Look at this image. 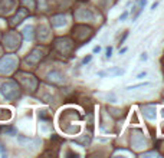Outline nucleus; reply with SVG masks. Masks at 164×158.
Masks as SVG:
<instances>
[{
  "instance_id": "nucleus-1",
  "label": "nucleus",
  "mask_w": 164,
  "mask_h": 158,
  "mask_svg": "<svg viewBox=\"0 0 164 158\" xmlns=\"http://www.w3.org/2000/svg\"><path fill=\"white\" fill-rule=\"evenodd\" d=\"M0 93L6 99H14L19 96V89L14 82H3L0 85Z\"/></svg>"
},
{
  "instance_id": "nucleus-2",
  "label": "nucleus",
  "mask_w": 164,
  "mask_h": 158,
  "mask_svg": "<svg viewBox=\"0 0 164 158\" xmlns=\"http://www.w3.org/2000/svg\"><path fill=\"white\" fill-rule=\"evenodd\" d=\"M14 65H16V60L13 58H6L0 62V72L9 73L14 68Z\"/></svg>"
},
{
  "instance_id": "nucleus-3",
  "label": "nucleus",
  "mask_w": 164,
  "mask_h": 158,
  "mask_svg": "<svg viewBox=\"0 0 164 158\" xmlns=\"http://www.w3.org/2000/svg\"><path fill=\"white\" fill-rule=\"evenodd\" d=\"M145 5H147V0H138V5L135 6V9H137V10H135V13H134V16H132V22H134V20H135L138 16H140V13H141V10L144 9Z\"/></svg>"
},
{
  "instance_id": "nucleus-4",
  "label": "nucleus",
  "mask_w": 164,
  "mask_h": 158,
  "mask_svg": "<svg viewBox=\"0 0 164 158\" xmlns=\"http://www.w3.org/2000/svg\"><path fill=\"white\" fill-rule=\"evenodd\" d=\"M12 118V111L7 108H0V121H9Z\"/></svg>"
},
{
  "instance_id": "nucleus-5",
  "label": "nucleus",
  "mask_w": 164,
  "mask_h": 158,
  "mask_svg": "<svg viewBox=\"0 0 164 158\" xmlns=\"http://www.w3.org/2000/svg\"><path fill=\"white\" fill-rule=\"evenodd\" d=\"M144 115L148 119H154L156 118V108H154V106H145L144 108Z\"/></svg>"
},
{
  "instance_id": "nucleus-6",
  "label": "nucleus",
  "mask_w": 164,
  "mask_h": 158,
  "mask_svg": "<svg viewBox=\"0 0 164 158\" xmlns=\"http://www.w3.org/2000/svg\"><path fill=\"white\" fill-rule=\"evenodd\" d=\"M150 82H143V84H137V85H131L127 88V91H132V89H137V88H144V86H148Z\"/></svg>"
},
{
  "instance_id": "nucleus-7",
  "label": "nucleus",
  "mask_w": 164,
  "mask_h": 158,
  "mask_svg": "<svg viewBox=\"0 0 164 158\" xmlns=\"http://www.w3.org/2000/svg\"><path fill=\"white\" fill-rule=\"evenodd\" d=\"M111 56H112V47H107V55H105V58L110 59Z\"/></svg>"
},
{
  "instance_id": "nucleus-8",
  "label": "nucleus",
  "mask_w": 164,
  "mask_h": 158,
  "mask_svg": "<svg viewBox=\"0 0 164 158\" xmlns=\"http://www.w3.org/2000/svg\"><path fill=\"white\" fill-rule=\"evenodd\" d=\"M127 17H128V12L125 10L124 13H122V14H121V16H119V20H121V22H124V20L127 19Z\"/></svg>"
},
{
  "instance_id": "nucleus-9",
  "label": "nucleus",
  "mask_w": 164,
  "mask_h": 158,
  "mask_svg": "<svg viewBox=\"0 0 164 158\" xmlns=\"http://www.w3.org/2000/svg\"><path fill=\"white\" fill-rule=\"evenodd\" d=\"M91 59H92L91 55H89V56H86V58H84V60H82V65H86L88 62H91Z\"/></svg>"
},
{
  "instance_id": "nucleus-10",
  "label": "nucleus",
  "mask_w": 164,
  "mask_h": 158,
  "mask_svg": "<svg viewBox=\"0 0 164 158\" xmlns=\"http://www.w3.org/2000/svg\"><path fill=\"white\" fill-rule=\"evenodd\" d=\"M145 75H147V72H140L137 75V76H135V78L137 79H141V78H145Z\"/></svg>"
},
{
  "instance_id": "nucleus-11",
  "label": "nucleus",
  "mask_w": 164,
  "mask_h": 158,
  "mask_svg": "<svg viewBox=\"0 0 164 158\" xmlns=\"http://www.w3.org/2000/svg\"><path fill=\"white\" fill-rule=\"evenodd\" d=\"M140 59L141 60H147V53H141V56H140Z\"/></svg>"
},
{
  "instance_id": "nucleus-12",
  "label": "nucleus",
  "mask_w": 164,
  "mask_h": 158,
  "mask_svg": "<svg viewBox=\"0 0 164 158\" xmlns=\"http://www.w3.org/2000/svg\"><path fill=\"white\" fill-rule=\"evenodd\" d=\"M99 50H101V46H95V47H94V53H99Z\"/></svg>"
},
{
  "instance_id": "nucleus-13",
  "label": "nucleus",
  "mask_w": 164,
  "mask_h": 158,
  "mask_svg": "<svg viewBox=\"0 0 164 158\" xmlns=\"http://www.w3.org/2000/svg\"><path fill=\"white\" fill-rule=\"evenodd\" d=\"M157 6H158V3H157V2H156V3H153V6H151V10H154V9H156Z\"/></svg>"
},
{
  "instance_id": "nucleus-14",
  "label": "nucleus",
  "mask_w": 164,
  "mask_h": 158,
  "mask_svg": "<svg viewBox=\"0 0 164 158\" xmlns=\"http://www.w3.org/2000/svg\"><path fill=\"white\" fill-rule=\"evenodd\" d=\"M125 52H127V47H124L122 50H119V55H121V53H125Z\"/></svg>"
},
{
  "instance_id": "nucleus-15",
  "label": "nucleus",
  "mask_w": 164,
  "mask_h": 158,
  "mask_svg": "<svg viewBox=\"0 0 164 158\" xmlns=\"http://www.w3.org/2000/svg\"><path fill=\"white\" fill-rule=\"evenodd\" d=\"M163 115H164V109H163Z\"/></svg>"
}]
</instances>
